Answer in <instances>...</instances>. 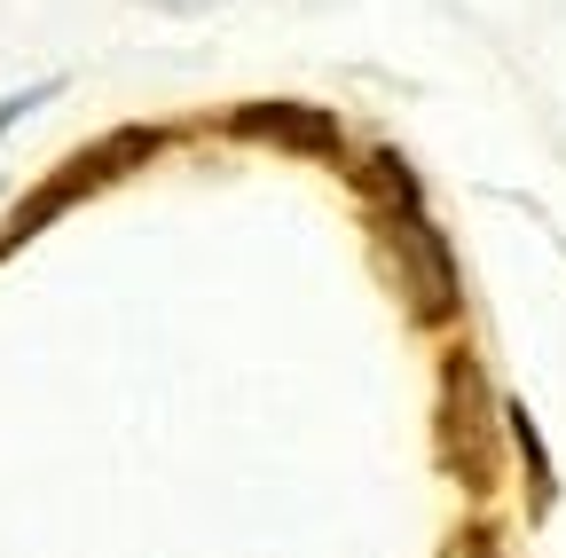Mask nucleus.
Segmentation results:
<instances>
[{"label":"nucleus","mask_w":566,"mask_h":558,"mask_svg":"<svg viewBox=\"0 0 566 558\" xmlns=\"http://www.w3.org/2000/svg\"><path fill=\"white\" fill-rule=\"evenodd\" d=\"M378 181H386V236H394V267H401L409 315L417 323H449L457 315V260H449L441 229L424 221L417 181L401 173V158H378Z\"/></svg>","instance_id":"1"},{"label":"nucleus","mask_w":566,"mask_h":558,"mask_svg":"<svg viewBox=\"0 0 566 558\" xmlns=\"http://www.w3.org/2000/svg\"><path fill=\"white\" fill-rule=\"evenodd\" d=\"M237 134H252V143H283V150H315V158H338V126L307 103H252L237 110Z\"/></svg>","instance_id":"4"},{"label":"nucleus","mask_w":566,"mask_h":558,"mask_svg":"<svg viewBox=\"0 0 566 558\" xmlns=\"http://www.w3.org/2000/svg\"><path fill=\"white\" fill-rule=\"evenodd\" d=\"M150 150H158V134H142V126H126V134H111V143L80 150V158H71V166H63V173H55V181L40 189V197H24V204H17L9 236H0V260H9V252H17L24 236H40V229H48L55 213H71V204H80L87 189H103V181H111V173H126L134 158H150Z\"/></svg>","instance_id":"2"},{"label":"nucleus","mask_w":566,"mask_h":558,"mask_svg":"<svg viewBox=\"0 0 566 558\" xmlns=\"http://www.w3.org/2000/svg\"><path fill=\"white\" fill-rule=\"evenodd\" d=\"M441 456L464 487H495V449H488V378L472 355H449L441 370Z\"/></svg>","instance_id":"3"},{"label":"nucleus","mask_w":566,"mask_h":558,"mask_svg":"<svg viewBox=\"0 0 566 558\" xmlns=\"http://www.w3.org/2000/svg\"><path fill=\"white\" fill-rule=\"evenodd\" d=\"M512 441H520L527 480H535V512H551V464H543V441H535V425H527V409H512Z\"/></svg>","instance_id":"5"},{"label":"nucleus","mask_w":566,"mask_h":558,"mask_svg":"<svg viewBox=\"0 0 566 558\" xmlns=\"http://www.w3.org/2000/svg\"><path fill=\"white\" fill-rule=\"evenodd\" d=\"M24 103H32V95H17V103H0V126H9V118H17V110H24Z\"/></svg>","instance_id":"7"},{"label":"nucleus","mask_w":566,"mask_h":558,"mask_svg":"<svg viewBox=\"0 0 566 558\" xmlns=\"http://www.w3.org/2000/svg\"><path fill=\"white\" fill-rule=\"evenodd\" d=\"M441 558H495V543H488V535H480V527H472V535H457V543H449V550H441Z\"/></svg>","instance_id":"6"}]
</instances>
